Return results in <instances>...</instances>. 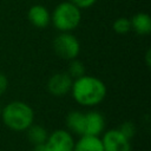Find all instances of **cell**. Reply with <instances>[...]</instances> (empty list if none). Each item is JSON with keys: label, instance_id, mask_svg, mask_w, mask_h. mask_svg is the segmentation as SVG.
Returning <instances> with one entry per match:
<instances>
[{"label": "cell", "instance_id": "52a82bcc", "mask_svg": "<svg viewBox=\"0 0 151 151\" xmlns=\"http://www.w3.org/2000/svg\"><path fill=\"white\" fill-rule=\"evenodd\" d=\"M73 79L68 76L67 72L54 73L47 81V90L52 96L63 97L71 92Z\"/></svg>", "mask_w": 151, "mask_h": 151}, {"label": "cell", "instance_id": "e0dca14e", "mask_svg": "<svg viewBox=\"0 0 151 151\" xmlns=\"http://www.w3.org/2000/svg\"><path fill=\"white\" fill-rule=\"evenodd\" d=\"M70 2H72L73 5H76L78 8H90L92 7L97 0H68Z\"/></svg>", "mask_w": 151, "mask_h": 151}, {"label": "cell", "instance_id": "30bf717a", "mask_svg": "<svg viewBox=\"0 0 151 151\" xmlns=\"http://www.w3.org/2000/svg\"><path fill=\"white\" fill-rule=\"evenodd\" d=\"M73 151H104V147L99 136H80L74 142Z\"/></svg>", "mask_w": 151, "mask_h": 151}, {"label": "cell", "instance_id": "3957f363", "mask_svg": "<svg viewBox=\"0 0 151 151\" xmlns=\"http://www.w3.org/2000/svg\"><path fill=\"white\" fill-rule=\"evenodd\" d=\"M81 20V12L76 5L70 1H64L57 5L51 13V22L60 32H71L77 28Z\"/></svg>", "mask_w": 151, "mask_h": 151}, {"label": "cell", "instance_id": "9c48e42d", "mask_svg": "<svg viewBox=\"0 0 151 151\" xmlns=\"http://www.w3.org/2000/svg\"><path fill=\"white\" fill-rule=\"evenodd\" d=\"M29 22L38 28H45L51 22V13L42 5H33L27 13Z\"/></svg>", "mask_w": 151, "mask_h": 151}, {"label": "cell", "instance_id": "ffe728a7", "mask_svg": "<svg viewBox=\"0 0 151 151\" xmlns=\"http://www.w3.org/2000/svg\"><path fill=\"white\" fill-rule=\"evenodd\" d=\"M1 111H2V105L0 104V114H1Z\"/></svg>", "mask_w": 151, "mask_h": 151}, {"label": "cell", "instance_id": "277c9868", "mask_svg": "<svg viewBox=\"0 0 151 151\" xmlns=\"http://www.w3.org/2000/svg\"><path fill=\"white\" fill-rule=\"evenodd\" d=\"M53 50L58 57L70 61L78 57L80 52V42L70 32H61L53 40Z\"/></svg>", "mask_w": 151, "mask_h": 151}, {"label": "cell", "instance_id": "8992f818", "mask_svg": "<svg viewBox=\"0 0 151 151\" xmlns=\"http://www.w3.org/2000/svg\"><path fill=\"white\" fill-rule=\"evenodd\" d=\"M100 139L104 151H131V140L127 139L118 129L106 131Z\"/></svg>", "mask_w": 151, "mask_h": 151}, {"label": "cell", "instance_id": "2e32d148", "mask_svg": "<svg viewBox=\"0 0 151 151\" xmlns=\"http://www.w3.org/2000/svg\"><path fill=\"white\" fill-rule=\"evenodd\" d=\"M118 130L127 138V139H132L133 136L136 134V126L132 122H124L123 124H120V126L118 127Z\"/></svg>", "mask_w": 151, "mask_h": 151}, {"label": "cell", "instance_id": "7a4b0ae2", "mask_svg": "<svg viewBox=\"0 0 151 151\" xmlns=\"http://www.w3.org/2000/svg\"><path fill=\"white\" fill-rule=\"evenodd\" d=\"M1 118L4 124L13 131H26L34 120L32 107L20 100H14L2 107Z\"/></svg>", "mask_w": 151, "mask_h": 151}, {"label": "cell", "instance_id": "8fae6325", "mask_svg": "<svg viewBox=\"0 0 151 151\" xmlns=\"http://www.w3.org/2000/svg\"><path fill=\"white\" fill-rule=\"evenodd\" d=\"M131 29L139 35H147L151 32V18L146 13H136L131 19Z\"/></svg>", "mask_w": 151, "mask_h": 151}, {"label": "cell", "instance_id": "9a60e30c", "mask_svg": "<svg viewBox=\"0 0 151 151\" xmlns=\"http://www.w3.org/2000/svg\"><path fill=\"white\" fill-rule=\"evenodd\" d=\"M113 31L117 34H127L131 31V21L127 18L120 17L114 20L113 22Z\"/></svg>", "mask_w": 151, "mask_h": 151}, {"label": "cell", "instance_id": "6da1fadb", "mask_svg": "<svg viewBox=\"0 0 151 151\" xmlns=\"http://www.w3.org/2000/svg\"><path fill=\"white\" fill-rule=\"evenodd\" d=\"M106 85L97 77L84 74L73 80L71 93L74 100L83 106H96L106 97Z\"/></svg>", "mask_w": 151, "mask_h": 151}, {"label": "cell", "instance_id": "7c38bea8", "mask_svg": "<svg viewBox=\"0 0 151 151\" xmlns=\"http://www.w3.org/2000/svg\"><path fill=\"white\" fill-rule=\"evenodd\" d=\"M26 133H27L28 140L33 145H44L48 137L46 129L42 125H38V124H32L26 130Z\"/></svg>", "mask_w": 151, "mask_h": 151}, {"label": "cell", "instance_id": "5b68a950", "mask_svg": "<svg viewBox=\"0 0 151 151\" xmlns=\"http://www.w3.org/2000/svg\"><path fill=\"white\" fill-rule=\"evenodd\" d=\"M45 151H73L74 139L67 130H55L48 134L45 144Z\"/></svg>", "mask_w": 151, "mask_h": 151}, {"label": "cell", "instance_id": "4fadbf2b", "mask_svg": "<svg viewBox=\"0 0 151 151\" xmlns=\"http://www.w3.org/2000/svg\"><path fill=\"white\" fill-rule=\"evenodd\" d=\"M66 124L68 126V129L79 134L83 136V131H84V112L80 111H71L67 117H66Z\"/></svg>", "mask_w": 151, "mask_h": 151}, {"label": "cell", "instance_id": "5bb4252c", "mask_svg": "<svg viewBox=\"0 0 151 151\" xmlns=\"http://www.w3.org/2000/svg\"><path fill=\"white\" fill-rule=\"evenodd\" d=\"M67 73L68 76L74 80L81 76L85 74V65L78 60L77 58L70 60V64H68V68H67Z\"/></svg>", "mask_w": 151, "mask_h": 151}, {"label": "cell", "instance_id": "ba28073f", "mask_svg": "<svg viewBox=\"0 0 151 151\" xmlns=\"http://www.w3.org/2000/svg\"><path fill=\"white\" fill-rule=\"evenodd\" d=\"M105 127V119L98 111H88L84 113L83 136H100Z\"/></svg>", "mask_w": 151, "mask_h": 151}, {"label": "cell", "instance_id": "ac0fdd59", "mask_svg": "<svg viewBox=\"0 0 151 151\" xmlns=\"http://www.w3.org/2000/svg\"><path fill=\"white\" fill-rule=\"evenodd\" d=\"M8 87V80H7V77L0 72V97L6 92Z\"/></svg>", "mask_w": 151, "mask_h": 151}, {"label": "cell", "instance_id": "d6986e66", "mask_svg": "<svg viewBox=\"0 0 151 151\" xmlns=\"http://www.w3.org/2000/svg\"><path fill=\"white\" fill-rule=\"evenodd\" d=\"M31 151H45L44 145H33V149Z\"/></svg>", "mask_w": 151, "mask_h": 151}]
</instances>
